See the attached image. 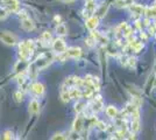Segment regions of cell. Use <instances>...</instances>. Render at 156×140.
Returning a JSON list of instances; mask_svg holds the SVG:
<instances>
[{"mask_svg":"<svg viewBox=\"0 0 156 140\" xmlns=\"http://www.w3.org/2000/svg\"><path fill=\"white\" fill-rule=\"evenodd\" d=\"M2 138H4V139H7V140L13 139V133H12L11 131H6V132L4 133V135H2Z\"/></svg>","mask_w":156,"mask_h":140,"instance_id":"25","label":"cell"},{"mask_svg":"<svg viewBox=\"0 0 156 140\" xmlns=\"http://www.w3.org/2000/svg\"><path fill=\"white\" fill-rule=\"evenodd\" d=\"M130 130L133 133H136L140 130V119H132V124H130Z\"/></svg>","mask_w":156,"mask_h":140,"instance_id":"20","label":"cell"},{"mask_svg":"<svg viewBox=\"0 0 156 140\" xmlns=\"http://www.w3.org/2000/svg\"><path fill=\"white\" fill-rule=\"evenodd\" d=\"M51 139H65V137H63V134L62 133H57V134H55L54 137H52Z\"/></svg>","mask_w":156,"mask_h":140,"instance_id":"28","label":"cell"},{"mask_svg":"<svg viewBox=\"0 0 156 140\" xmlns=\"http://www.w3.org/2000/svg\"><path fill=\"white\" fill-rule=\"evenodd\" d=\"M141 39H142L143 41H146L147 40V35H146L144 33H141Z\"/></svg>","mask_w":156,"mask_h":140,"instance_id":"29","label":"cell"},{"mask_svg":"<svg viewBox=\"0 0 156 140\" xmlns=\"http://www.w3.org/2000/svg\"><path fill=\"white\" fill-rule=\"evenodd\" d=\"M32 90L35 95L41 96V95H43V92H44V87H43V84H41V83L37 82V83H34L32 85Z\"/></svg>","mask_w":156,"mask_h":140,"instance_id":"11","label":"cell"},{"mask_svg":"<svg viewBox=\"0 0 156 140\" xmlns=\"http://www.w3.org/2000/svg\"><path fill=\"white\" fill-rule=\"evenodd\" d=\"M15 99L18 100V102H21V100L23 99V95L20 92V91H16L15 92Z\"/></svg>","mask_w":156,"mask_h":140,"instance_id":"27","label":"cell"},{"mask_svg":"<svg viewBox=\"0 0 156 140\" xmlns=\"http://www.w3.org/2000/svg\"><path fill=\"white\" fill-rule=\"evenodd\" d=\"M40 111V104L39 102L36 99H33L30 103H29V113L32 114H35L37 113Z\"/></svg>","mask_w":156,"mask_h":140,"instance_id":"13","label":"cell"},{"mask_svg":"<svg viewBox=\"0 0 156 140\" xmlns=\"http://www.w3.org/2000/svg\"><path fill=\"white\" fill-rule=\"evenodd\" d=\"M49 63H50V60H49V59H42V57H41V59H39V60L36 61L35 64H36V67L39 68V69H42V68L47 67Z\"/></svg>","mask_w":156,"mask_h":140,"instance_id":"19","label":"cell"},{"mask_svg":"<svg viewBox=\"0 0 156 140\" xmlns=\"http://www.w3.org/2000/svg\"><path fill=\"white\" fill-rule=\"evenodd\" d=\"M134 2V0H115L114 4L117 7H129Z\"/></svg>","mask_w":156,"mask_h":140,"instance_id":"15","label":"cell"},{"mask_svg":"<svg viewBox=\"0 0 156 140\" xmlns=\"http://www.w3.org/2000/svg\"><path fill=\"white\" fill-rule=\"evenodd\" d=\"M118 31H119V33L121 34V36L125 38V39H127L128 36H130V35L133 34V29H132V27H130L127 22H122V23L119 26Z\"/></svg>","mask_w":156,"mask_h":140,"instance_id":"3","label":"cell"},{"mask_svg":"<svg viewBox=\"0 0 156 140\" xmlns=\"http://www.w3.org/2000/svg\"><path fill=\"white\" fill-rule=\"evenodd\" d=\"M153 6H155V7H156V0H155V1H154V4H153Z\"/></svg>","mask_w":156,"mask_h":140,"instance_id":"31","label":"cell"},{"mask_svg":"<svg viewBox=\"0 0 156 140\" xmlns=\"http://www.w3.org/2000/svg\"><path fill=\"white\" fill-rule=\"evenodd\" d=\"M0 40L2 41L5 45H7V46H14V45L16 43L15 36L12 35V34H8L7 32L0 33Z\"/></svg>","mask_w":156,"mask_h":140,"instance_id":"2","label":"cell"},{"mask_svg":"<svg viewBox=\"0 0 156 140\" xmlns=\"http://www.w3.org/2000/svg\"><path fill=\"white\" fill-rule=\"evenodd\" d=\"M144 14L148 19H155L156 18V7L151 6V7H146L144 8Z\"/></svg>","mask_w":156,"mask_h":140,"instance_id":"14","label":"cell"},{"mask_svg":"<svg viewBox=\"0 0 156 140\" xmlns=\"http://www.w3.org/2000/svg\"><path fill=\"white\" fill-rule=\"evenodd\" d=\"M96 126H97L100 131H106V130H107L106 124H105L104 121H100V120H97V121H96Z\"/></svg>","mask_w":156,"mask_h":140,"instance_id":"24","label":"cell"},{"mask_svg":"<svg viewBox=\"0 0 156 140\" xmlns=\"http://www.w3.org/2000/svg\"><path fill=\"white\" fill-rule=\"evenodd\" d=\"M129 47L132 48V50H133L134 53H140V52L143 49L144 45H143L142 42H133V43H130L129 45Z\"/></svg>","mask_w":156,"mask_h":140,"instance_id":"16","label":"cell"},{"mask_svg":"<svg viewBox=\"0 0 156 140\" xmlns=\"http://www.w3.org/2000/svg\"><path fill=\"white\" fill-rule=\"evenodd\" d=\"M104 107V104H103V99L100 96H97L96 98H93L92 102L89 104V109L91 110L92 113H98L99 111H101Z\"/></svg>","mask_w":156,"mask_h":140,"instance_id":"1","label":"cell"},{"mask_svg":"<svg viewBox=\"0 0 156 140\" xmlns=\"http://www.w3.org/2000/svg\"><path fill=\"white\" fill-rule=\"evenodd\" d=\"M21 27L27 31V32H30V31H34L35 29V23L33 22L32 19H29V18H23L22 20H21Z\"/></svg>","mask_w":156,"mask_h":140,"instance_id":"5","label":"cell"},{"mask_svg":"<svg viewBox=\"0 0 156 140\" xmlns=\"http://www.w3.org/2000/svg\"><path fill=\"white\" fill-rule=\"evenodd\" d=\"M42 41H43L46 45H49L50 41H51V34L49 33V32H44V33L42 34Z\"/></svg>","mask_w":156,"mask_h":140,"instance_id":"23","label":"cell"},{"mask_svg":"<svg viewBox=\"0 0 156 140\" xmlns=\"http://www.w3.org/2000/svg\"><path fill=\"white\" fill-rule=\"evenodd\" d=\"M2 1H4L12 11H16L18 7H19V2H18L16 0H2Z\"/></svg>","mask_w":156,"mask_h":140,"instance_id":"18","label":"cell"},{"mask_svg":"<svg viewBox=\"0 0 156 140\" xmlns=\"http://www.w3.org/2000/svg\"><path fill=\"white\" fill-rule=\"evenodd\" d=\"M83 128H84V118L82 116H77V118L75 119V123H73V131L79 133Z\"/></svg>","mask_w":156,"mask_h":140,"instance_id":"9","label":"cell"},{"mask_svg":"<svg viewBox=\"0 0 156 140\" xmlns=\"http://www.w3.org/2000/svg\"><path fill=\"white\" fill-rule=\"evenodd\" d=\"M106 9H107V6H101L99 8V11H98V14H99V16H104V14L106 13Z\"/></svg>","mask_w":156,"mask_h":140,"instance_id":"26","label":"cell"},{"mask_svg":"<svg viewBox=\"0 0 156 140\" xmlns=\"http://www.w3.org/2000/svg\"><path fill=\"white\" fill-rule=\"evenodd\" d=\"M52 49L58 54H63L66 50V46H65L64 41L62 39H56V40L52 42Z\"/></svg>","mask_w":156,"mask_h":140,"instance_id":"4","label":"cell"},{"mask_svg":"<svg viewBox=\"0 0 156 140\" xmlns=\"http://www.w3.org/2000/svg\"><path fill=\"white\" fill-rule=\"evenodd\" d=\"M61 98L64 103H68L69 100L71 99V96H70V89L63 85V89L61 91Z\"/></svg>","mask_w":156,"mask_h":140,"instance_id":"12","label":"cell"},{"mask_svg":"<svg viewBox=\"0 0 156 140\" xmlns=\"http://www.w3.org/2000/svg\"><path fill=\"white\" fill-rule=\"evenodd\" d=\"M56 33L58 34V35H65L66 34V27H65V25H63V23L57 25V27H56Z\"/></svg>","mask_w":156,"mask_h":140,"instance_id":"22","label":"cell"},{"mask_svg":"<svg viewBox=\"0 0 156 140\" xmlns=\"http://www.w3.org/2000/svg\"><path fill=\"white\" fill-rule=\"evenodd\" d=\"M19 47H20V56H21V59H22V60H28V57L32 55V53H30L29 49L27 48L26 42L20 43Z\"/></svg>","mask_w":156,"mask_h":140,"instance_id":"7","label":"cell"},{"mask_svg":"<svg viewBox=\"0 0 156 140\" xmlns=\"http://www.w3.org/2000/svg\"><path fill=\"white\" fill-rule=\"evenodd\" d=\"M62 1H65V2H71V1H75V0H62Z\"/></svg>","mask_w":156,"mask_h":140,"instance_id":"30","label":"cell"},{"mask_svg":"<svg viewBox=\"0 0 156 140\" xmlns=\"http://www.w3.org/2000/svg\"><path fill=\"white\" fill-rule=\"evenodd\" d=\"M99 25V18L98 16H91V18H89L86 22H85V26L86 28H89L90 31H93V29H96Z\"/></svg>","mask_w":156,"mask_h":140,"instance_id":"6","label":"cell"},{"mask_svg":"<svg viewBox=\"0 0 156 140\" xmlns=\"http://www.w3.org/2000/svg\"><path fill=\"white\" fill-rule=\"evenodd\" d=\"M106 114L110 117V118H115L118 116V110L117 107L112 106V105H110V106H107V109H106Z\"/></svg>","mask_w":156,"mask_h":140,"instance_id":"17","label":"cell"},{"mask_svg":"<svg viewBox=\"0 0 156 140\" xmlns=\"http://www.w3.org/2000/svg\"><path fill=\"white\" fill-rule=\"evenodd\" d=\"M144 8L146 7H143L142 5H134V4H132L129 6L130 12L133 14H135V15H137V16H141V15L144 14Z\"/></svg>","mask_w":156,"mask_h":140,"instance_id":"10","label":"cell"},{"mask_svg":"<svg viewBox=\"0 0 156 140\" xmlns=\"http://www.w3.org/2000/svg\"><path fill=\"white\" fill-rule=\"evenodd\" d=\"M82 55V49L79 47H71L66 50V56L69 57H73V59H77Z\"/></svg>","mask_w":156,"mask_h":140,"instance_id":"8","label":"cell"},{"mask_svg":"<svg viewBox=\"0 0 156 140\" xmlns=\"http://www.w3.org/2000/svg\"><path fill=\"white\" fill-rule=\"evenodd\" d=\"M85 107H86V104H85L84 102L78 100L77 103H76V105H75V111H76L77 113H80V112H83V111H84Z\"/></svg>","mask_w":156,"mask_h":140,"instance_id":"21","label":"cell"}]
</instances>
